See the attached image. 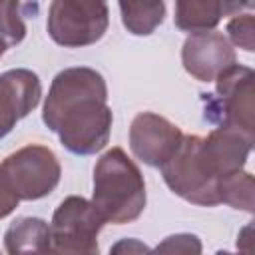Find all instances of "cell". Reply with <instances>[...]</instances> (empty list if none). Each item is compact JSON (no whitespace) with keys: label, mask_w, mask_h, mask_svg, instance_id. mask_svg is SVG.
Masks as SVG:
<instances>
[{"label":"cell","mask_w":255,"mask_h":255,"mask_svg":"<svg viewBox=\"0 0 255 255\" xmlns=\"http://www.w3.org/2000/svg\"><path fill=\"white\" fill-rule=\"evenodd\" d=\"M42 100V82L28 68L6 70L0 74V139L26 118Z\"/></svg>","instance_id":"30bf717a"},{"label":"cell","mask_w":255,"mask_h":255,"mask_svg":"<svg viewBox=\"0 0 255 255\" xmlns=\"http://www.w3.org/2000/svg\"><path fill=\"white\" fill-rule=\"evenodd\" d=\"M227 42L245 52L255 50V16L251 12L235 14L227 22Z\"/></svg>","instance_id":"e0dca14e"},{"label":"cell","mask_w":255,"mask_h":255,"mask_svg":"<svg viewBox=\"0 0 255 255\" xmlns=\"http://www.w3.org/2000/svg\"><path fill=\"white\" fill-rule=\"evenodd\" d=\"M42 122L70 153L94 155L102 151L114 124L104 76L88 66L60 70L44 100Z\"/></svg>","instance_id":"6da1fadb"},{"label":"cell","mask_w":255,"mask_h":255,"mask_svg":"<svg viewBox=\"0 0 255 255\" xmlns=\"http://www.w3.org/2000/svg\"><path fill=\"white\" fill-rule=\"evenodd\" d=\"M110 255H151V249L141 239L124 237V239H118L110 247Z\"/></svg>","instance_id":"d6986e66"},{"label":"cell","mask_w":255,"mask_h":255,"mask_svg":"<svg viewBox=\"0 0 255 255\" xmlns=\"http://www.w3.org/2000/svg\"><path fill=\"white\" fill-rule=\"evenodd\" d=\"M203 243L195 233H173L161 239L151 255H201Z\"/></svg>","instance_id":"ac0fdd59"},{"label":"cell","mask_w":255,"mask_h":255,"mask_svg":"<svg viewBox=\"0 0 255 255\" xmlns=\"http://www.w3.org/2000/svg\"><path fill=\"white\" fill-rule=\"evenodd\" d=\"M6 50H8V44H6V40L0 36V58L4 56V52H6Z\"/></svg>","instance_id":"7402d4cb"},{"label":"cell","mask_w":255,"mask_h":255,"mask_svg":"<svg viewBox=\"0 0 255 255\" xmlns=\"http://www.w3.org/2000/svg\"><path fill=\"white\" fill-rule=\"evenodd\" d=\"M219 201L233 209L253 213V175L249 171H237L219 183Z\"/></svg>","instance_id":"9a60e30c"},{"label":"cell","mask_w":255,"mask_h":255,"mask_svg":"<svg viewBox=\"0 0 255 255\" xmlns=\"http://www.w3.org/2000/svg\"><path fill=\"white\" fill-rule=\"evenodd\" d=\"M106 221L92 201L68 195L50 221V255H100L98 235Z\"/></svg>","instance_id":"5b68a950"},{"label":"cell","mask_w":255,"mask_h":255,"mask_svg":"<svg viewBox=\"0 0 255 255\" xmlns=\"http://www.w3.org/2000/svg\"><path fill=\"white\" fill-rule=\"evenodd\" d=\"M181 64L199 82H215L225 70L237 64L233 46L221 32L189 34L181 46Z\"/></svg>","instance_id":"9c48e42d"},{"label":"cell","mask_w":255,"mask_h":255,"mask_svg":"<svg viewBox=\"0 0 255 255\" xmlns=\"http://www.w3.org/2000/svg\"><path fill=\"white\" fill-rule=\"evenodd\" d=\"M122 24L133 36H149L165 18V2H120Z\"/></svg>","instance_id":"5bb4252c"},{"label":"cell","mask_w":255,"mask_h":255,"mask_svg":"<svg viewBox=\"0 0 255 255\" xmlns=\"http://www.w3.org/2000/svg\"><path fill=\"white\" fill-rule=\"evenodd\" d=\"M8 255H50V227L42 217H18L4 233Z\"/></svg>","instance_id":"4fadbf2b"},{"label":"cell","mask_w":255,"mask_h":255,"mask_svg":"<svg viewBox=\"0 0 255 255\" xmlns=\"http://www.w3.org/2000/svg\"><path fill=\"white\" fill-rule=\"evenodd\" d=\"M201 135H185L175 153L159 167L165 185L185 199L187 203L201 207L219 205V179L209 169L203 151Z\"/></svg>","instance_id":"3957f363"},{"label":"cell","mask_w":255,"mask_h":255,"mask_svg":"<svg viewBox=\"0 0 255 255\" xmlns=\"http://www.w3.org/2000/svg\"><path fill=\"white\" fill-rule=\"evenodd\" d=\"M183 131L167 118L141 112L129 126V147L131 153L149 167H161L179 147Z\"/></svg>","instance_id":"ba28073f"},{"label":"cell","mask_w":255,"mask_h":255,"mask_svg":"<svg viewBox=\"0 0 255 255\" xmlns=\"http://www.w3.org/2000/svg\"><path fill=\"white\" fill-rule=\"evenodd\" d=\"M18 203H20V199L14 193V189L10 187L6 175L0 167V219H6L8 215H12L14 209L18 207Z\"/></svg>","instance_id":"ffe728a7"},{"label":"cell","mask_w":255,"mask_h":255,"mask_svg":"<svg viewBox=\"0 0 255 255\" xmlns=\"http://www.w3.org/2000/svg\"><path fill=\"white\" fill-rule=\"evenodd\" d=\"M253 143L255 137L239 129L215 128L207 133V137L201 139V151L209 169L221 183L225 177L243 171L247 157L253 149Z\"/></svg>","instance_id":"8fae6325"},{"label":"cell","mask_w":255,"mask_h":255,"mask_svg":"<svg viewBox=\"0 0 255 255\" xmlns=\"http://www.w3.org/2000/svg\"><path fill=\"white\" fill-rule=\"evenodd\" d=\"M253 4L237 2H219V0H179L175 2V26L183 32H211L229 12L251 8Z\"/></svg>","instance_id":"7c38bea8"},{"label":"cell","mask_w":255,"mask_h":255,"mask_svg":"<svg viewBox=\"0 0 255 255\" xmlns=\"http://www.w3.org/2000/svg\"><path fill=\"white\" fill-rule=\"evenodd\" d=\"M10 187L20 201H38L50 195L62 177L56 153L40 143H28L0 163Z\"/></svg>","instance_id":"52a82bcc"},{"label":"cell","mask_w":255,"mask_h":255,"mask_svg":"<svg viewBox=\"0 0 255 255\" xmlns=\"http://www.w3.org/2000/svg\"><path fill=\"white\" fill-rule=\"evenodd\" d=\"M108 26H110V8L106 2L54 0L48 6L46 30L58 46L64 48L92 46L104 38Z\"/></svg>","instance_id":"8992f818"},{"label":"cell","mask_w":255,"mask_h":255,"mask_svg":"<svg viewBox=\"0 0 255 255\" xmlns=\"http://www.w3.org/2000/svg\"><path fill=\"white\" fill-rule=\"evenodd\" d=\"M0 255H2V251H0Z\"/></svg>","instance_id":"603a6c76"},{"label":"cell","mask_w":255,"mask_h":255,"mask_svg":"<svg viewBox=\"0 0 255 255\" xmlns=\"http://www.w3.org/2000/svg\"><path fill=\"white\" fill-rule=\"evenodd\" d=\"M147 203L145 181L135 161L122 149H108L94 167L92 205L106 223H131Z\"/></svg>","instance_id":"7a4b0ae2"},{"label":"cell","mask_w":255,"mask_h":255,"mask_svg":"<svg viewBox=\"0 0 255 255\" xmlns=\"http://www.w3.org/2000/svg\"><path fill=\"white\" fill-rule=\"evenodd\" d=\"M253 80L255 74L249 66L235 64L215 80L213 94H201L205 104L203 116L217 128L239 129L255 137L253 124Z\"/></svg>","instance_id":"277c9868"},{"label":"cell","mask_w":255,"mask_h":255,"mask_svg":"<svg viewBox=\"0 0 255 255\" xmlns=\"http://www.w3.org/2000/svg\"><path fill=\"white\" fill-rule=\"evenodd\" d=\"M215 255H253V253H243V251H239V253H231V251H223V249H219Z\"/></svg>","instance_id":"44dd1931"},{"label":"cell","mask_w":255,"mask_h":255,"mask_svg":"<svg viewBox=\"0 0 255 255\" xmlns=\"http://www.w3.org/2000/svg\"><path fill=\"white\" fill-rule=\"evenodd\" d=\"M28 4L20 2H0V36L6 40L8 48L18 46L26 38V24H24V14Z\"/></svg>","instance_id":"2e32d148"}]
</instances>
